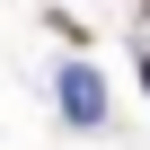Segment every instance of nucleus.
I'll use <instances>...</instances> for the list:
<instances>
[{
    "label": "nucleus",
    "mask_w": 150,
    "mask_h": 150,
    "mask_svg": "<svg viewBox=\"0 0 150 150\" xmlns=\"http://www.w3.org/2000/svg\"><path fill=\"white\" fill-rule=\"evenodd\" d=\"M141 80H150V62H141Z\"/></svg>",
    "instance_id": "obj_1"
}]
</instances>
